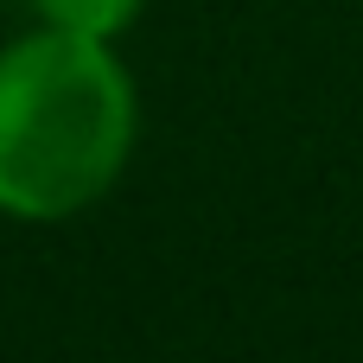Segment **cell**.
Masks as SVG:
<instances>
[{"label":"cell","instance_id":"obj_1","mask_svg":"<svg viewBox=\"0 0 363 363\" xmlns=\"http://www.w3.org/2000/svg\"><path fill=\"white\" fill-rule=\"evenodd\" d=\"M134 147V89L102 38L38 32L0 51V211L26 223L77 217Z\"/></svg>","mask_w":363,"mask_h":363},{"label":"cell","instance_id":"obj_2","mask_svg":"<svg viewBox=\"0 0 363 363\" xmlns=\"http://www.w3.org/2000/svg\"><path fill=\"white\" fill-rule=\"evenodd\" d=\"M51 26L64 32H83V38H115L121 26H134L140 0H38Z\"/></svg>","mask_w":363,"mask_h":363}]
</instances>
